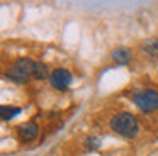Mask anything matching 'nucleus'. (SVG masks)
Instances as JSON below:
<instances>
[{
  "instance_id": "nucleus-1",
  "label": "nucleus",
  "mask_w": 158,
  "mask_h": 156,
  "mask_svg": "<svg viewBox=\"0 0 158 156\" xmlns=\"http://www.w3.org/2000/svg\"><path fill=\"white\" fill-rule=\"evenodd\" d=\"M110 127H112V131L117 132L119 136L134 138V136L138 134L139 124H138V119L134 117L133 114H129V112H121V114H116L110 119Z\"/></svg>"
},
{
  "instance_id": "nucleus-2",
  "label": "nucleus",
  "mask_w": 158,
  "mask_h": 156,
  "mask_svg": "<svg viewBox=\"0 0 158 156\" xmlns=\"http://www.w3.org/2000/svg\"><path fill=\"white\" fill-rule=\"evenodd\" d=\"M32 66H34V61H31L29 58H19L5 71V76L14 83H27L32 78Z\"/></svg>"
},
{
  "instance_id": "nucleus-3",
  "label": "nucleus",
  "mask_w": 158,
  "mask_h": 156,
  "mask_svg": "<svg viewBox=\"0 0 158 156\" xmlns=\"http://www.w3.org/2000/svg\"><path fill=\"white\" fill-rule=\"evenodd\" d=\"M133 102L143 112H153L158 109V92L155 90H139L133 95Z\"/></svg>"
},
{
  "instance_id": "nucleus-4",
  "label": "nucleus",
  "mask_w": 158,
  "mask_h": 156,
  "mask_svg": "<svg viewBox=\"0 0 158 156\" xmlns=\"http://www.w3.org/2000/svg\"><path fill=\"white\" fill-rule=\"evenodd\" d=\"M49 81L56 90H66L72 83V73L63 68H56L51 75H49Z\"/></svg>"
},
{
  "instance_id": "nucleus-5",
  "label": "nucleus",
  "mask_w": 158,
  "mask_h": 156,
  "mask_svg": "<svg viewBox=\"0 0 158 156\" xmlns=\"http://www.w3.org/2000/svg\"><path fill=\"white\" fill-rule=\"evenodd\" d=\"M38 136H39V125L36 124V122L29 121V122H24L22 125H19V138L24 142L36 141Z\"/></svg>"
},
{
  "instance_id": "nucleus-6",
  "label": "nucleus",
  "mask_w": 158,
  "mask_h": 156,
  "mask_svg": "<svg viewBox=\"0 0 158 156\" xmlns=\"http://www.w3.org/2000/svg\"><path fill=\"white\" fill-rule=\"evenodd\" d=\"M110 58H112L117 64H126L131 61V51L124 46H119L110 53Z\"/></svg>"
},
{
  "instance_id": "nucleus-7",
  "label": "nucleus",
  "mask_w": 158,
  "mask_h": 156,
  "mask_svg": "<svg viewBox=\"0 0 158 156\" xmlns=\"http://www.w3.org/2000/svg\"><path fill=\"white\" fill-rule=\"evenodd\" d=\"M48 66H46L44 63H41V61H34V66H32V78H36V80H44L46 76H48Z\"/></svg>"
},
{
  "instance_id": "nucleus-8",
  "label": "nucleus",
  "mask_w": 158,
  "mask_h": 156,
  "mask_svg": "<svg viewBox=\"0 0 158 156\" xmlns=\"http://www.w3.org/2000/svg\"><path fill=\"white\" fill-rule=\"evenodd\" d=\"M17 114H21V109L19 107H10V105H2L0 107V117L4 121H9V119L15 117Z\"/></svg>"
},
{
  "instance_id": "nucleus-9",
  "label": "nucleus",
  "mask_w": 158,
  "mask_h": 156,
  "mask_svg": "<svg viewBox=\"0 0 158 156\" xmlns=\"http://www.w3.org/2000/svg\"><path fill=\"white\" fill-rule=\"evenodd\" d=\"M143 51H146V53H150V54L158 53V41L156 39L144 41V43H143Z\"/></svg>"
},
{
  "instance_id": "nucleus-10",
  "label": "nucleus",
  "mask_w": 158,
  "mask_h": 156,
  "mask_svg": "<svg viewBox=\"0 0 158 156\" xmlns=\"http://www.w3.org/2000/svg\"><path fill=\"white\" fill-rule=\"evenodd\" d=\"M87 148H89V149L99 148V139H97V138H89V139H87Z\"/></svg>"
}]
</instances>
